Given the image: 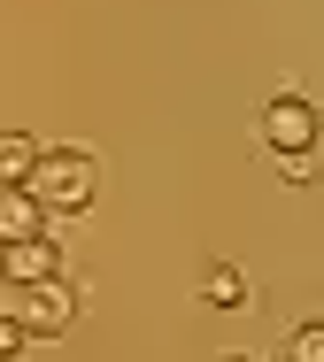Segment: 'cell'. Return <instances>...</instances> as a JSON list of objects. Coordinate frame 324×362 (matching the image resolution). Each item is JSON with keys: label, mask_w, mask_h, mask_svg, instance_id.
Listing matches in <instances>:
<instances>
[{"label": "cell", "mask_w": 324, "mask_h": 362, "mask_svg": "<svg viewBox=\"0 0 324 362\" xmlns=\"http://www.w3.org/2000/svg\"><path fill=\"white\" fill-rule=\"evenodd\" d=\"M23 193H31L47 216H78V209H93V193H100V162H93L85 146H39Z\"/></svg>", "instance_id": "obj_1"}, {"label": "cell", "mask_w": 324, "mask_h": 362, "mask_svg": "<svg viewBox=\"0 0 324 362\" xmlns=\"http://www.w3.org/2000/svg\"><path fill=\"white\" fill-rule=\"evenodd\" d=\"M0 316H16L23 339H62L78 324V293L62 278H47V286H0Z\"/></svg>", "instance_id": "obj_2"}, {"label": "cell", "mask_w": 324, "mask_h": 362, "mask_svg": "<svg viewBox=\"0 0 324 362\" xmlns=\"http://www.w3.org/2000/svg\"><path fill=\"white\" fill-rule=\"evenodd\" d=\"M255 132H262L270 154H309L324 124H317V100H309V93H278V100L262 108V124H255Z\"/></svg>", "instance_id": "obj_3"}, {"label": "cell", "mask_w": 324, "mask_h": 362, "mask_svg": "<svg viewBox=\"0 0 324 362\" xmlns=\"http://www.w3.org/2000/svg\"><path fill=\"white\" fill-rule=\"evenodd\" d=\"M47 278H62V239L54 231L0 247V286H47Z\"/></svg>", "instance_id": "obj_4"}, {"label": "cell", "mask_w": 324, "mask_h": 362, "mask_svg": "<svg viewBox=\"0 0 324 362\" xmlns=\"http://www.w3.org/2000/svg\"><path fill=\"white\" fill-rule=\"evenodd\" d=\"M201 300L232 316V308H247V278L232 270V262H209V270H201Z\"/></svg>", "instance_id": "obj_5"}, {"label": "cell", "mask_w": 324, "mask_h": 362, "mask_svg": "<svg viewBox=\"0 0 324 362\" xmlns=\"http://www.w3.org/2000/svg\"><path fill=\"white\" fill-rule=\"evenodd\" d=\"M31 162H39V139L31 132H0V185H23Z\"/></svg>", "instance_id": "obj_6"}, {"label": "cell", "mask_w": 324, "mask_h": 362, "mask_svg": "<svg viewBox=\"0 0 324 362\" xmlns=\"http://www.w3.org/2000/svg\"><path fill=\"white\" fill-rule=\"evenodd\" d=\"M286 362H324V324H294V339H286Z\"/></svg>", "instance_id": "obj_7"}, {"label": "cell", "mask_w": 324, "mask_h": 362, "mask_svg": "<svg viewBox=\"0 0 324 362\" xmlns=\"http://www.w3.org/2000/svg\"><path fill=\"white\" fill-rule=\"evenodd\" d=\"M278 162H286V185H317V146L309 154H278Z\"/></svg>", "instance_id": "obj_8"}, {"label": "cell", "mask_w": 324, "mask_h": 362, "mask_svg": "<svg viewBox=\"0 0 324 362\" xmlns=\"http://www.w3.org/2000/svg\"><path fill=\"white\" fill-rule=\"evenodd\" d=\"M23 347H31V339H23V324H16V316H0V362H23Z\"/></svg>", "instance_id": "obj_9"}, {"label": "cell", "mask_w": 324, "mask_h": 362, "mask_svg": "<svg viewBox=\"0 0 324 362\" xmlns=\"http://www.w3.org/2000/svg\"><path fill=\"white\" fill-rule=\"evenodd\" d=\"M224 362H255V355H224Z\"/></svg>", "instance_id": "obj_10"}]
</instances>
